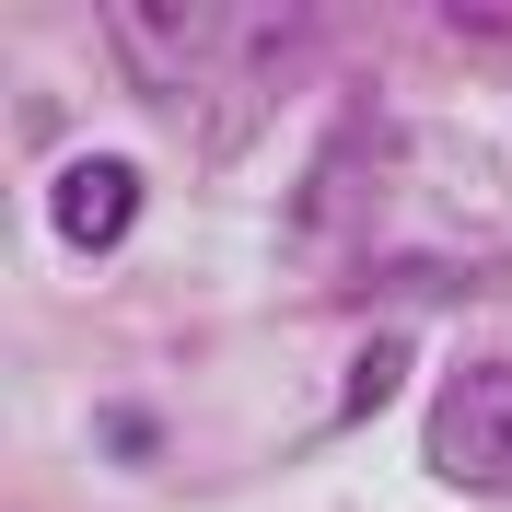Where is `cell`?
<instances>
[{"instance_id":"6da1fadb","label":"cell","mask_w":512,"mask_h":512,"mask_svg":"<svg viewBox=\"0 0 512 512\" xmlns=\"http://www.w3.org/2000/svg\"><path fill=\"white\" fill-rule=\"evenodd\" d=\"M431 478L466 501H512V361H466L431 396Z\"/></svg>"},{"instance_id":"7a4b0ae2","label":"cell","mask_w":512,"mask_h":512,"mask_svg":"<svg viewBox=\"0 0 512 512\" xmlns=\"http://www.w3.org/2000/svg\"><path fill=\"white\" fill-rule=\"evenodd\" d=\"M47 222H59V245H70V256L128 245V222H140V163H117V152L59 163V187H47Z\"/></svg>"},{"instance_id":"3957f363","label":"cell","mask_w":512,"mask_h":512,"mask_svg":"<svg viewBox=\"0 0 512 512\" xmlns=\"http://www.w3.org/2000/svg\"><path fill=\"white\" fill-rule=\"evenodd\" d=\"M396 361H408V338H373V350L350 361V396H338V408H350V419H373L384 396H396Z\"/></svg>"}]
</instances>
